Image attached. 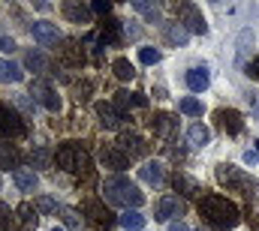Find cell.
Segmentation results:
<instances>
[{
    "label": "cell",
    "mask_w": 259,
    "mask_h": 231,
    "mask_svg": "<svg viewBox=\"0 0 259 231\" xmlns=\"http://www.w3.org/2000/svg\"><path fill=\"white\" fill-rule=\"evenodd\" d=\"M199 213H202V219H205L211 228H217V231H229L241 222L238 207H235L226 195H217V192H205V195L199 198Z\"/></svg>",
    "instance_id": "cell-1"
},
{
    "label": "cell",
    "mask_w": 259,
    "mask_h": 231,
    "mask_svg": "<svg viewBox=\"0 0 259 231\" xmlns=\"http://www.w3.org/2000/svg\"><path fill=\"white\" fill-rule=\"evenodd\" d=\"M103 198L109 201V204H115V207H139L142 201H145V195L139 192V186L124 177V174H115V177H106V183H103Z\"/></svg>",
    "instance_id": "cell-2"
},
{
    "label": "cell",
    "mask_w": 259,
    "mask_h": 231,
    "mask_svg": "<svg viewBox=\"0 0 259 231\" xmlns=\"http://www.w3.org/2000/svg\"><path fill=\"white\" fill-rule=\"evenodd\" d=\"M217 180H220L229 192H241L244 198H253L256 189H259V183L250 177V174L241 171V168H235V165H229V162L217 168Z\"/></svg>",
    "instance_id": "cell-3"
},
{
    "label": "cell",
    "mask_w": 259,
    "mask_h": 231,
    "mask_svg": "<svg viewBox=\"0 0 259 231\" xmlns=\"http://www.w3.org/2000/svg\"><path fill=\"white\" fill-rule=\"evenodd\" d=\"M55 162L69 174H78L88 168V150L78 144V141H66L58 147V153H55Z\"/></svg>",
    "instance_id": "cell-4"
},
{
    "label": "cell",
    "mask_w": 259,
    "mask_h": 231,
    "mask_svg": "<svg viewBox=\"0 0 259 231\" xmlns=\"http://www.w3.org/2000/svg\"><path fill=\"white\" fill-rule=\"evenodd\" d=\"M27 135V123L21 120V114L9 105L0 102V138H24Z\"/></svg>",
    "instance_id": "cell-5"
},
{
    "label": "cell",
    "mask_w": 259,
    "mask_h": 231,
    "mask_svg": "<svg viewBox=\"0 0 259 231\" xmlns=\"http://www.w3.org/2000/svg\"><path fill=\"white\" fill-rule=\"evenodd\" d=\"M178 21H181L190 33H208V24H205L202 12L196 9L193 3H181V6H178Z\"/></svg>",
    "instance_id": "cell-6"
},
{
    "label": "cell",
    "mask_w": 259,
    "mask_h": 231,
    "mask_svg": "<svg viewBox=\"0 0 259 231\" xmlns=\"http://www.w3.org/2000/svg\"><path fill=\"white\" fill-rule=\"evenodd\" d=\"M30 96H33V102L46 105L49 111H61V96H58L46 81H33V84H30Z\"/></svg>",
    "instance_id": "cell-7"
},
{
    "label": "cell",
    "mask_w": 259,
    "mask_h": 231,
    "mask_svg": "<svg viewBox=\"0 0 259 231\" xmlns=\"http://www.w3.org/2000/svg\"><path fill=\"white\" fill-rule=\"evenodd\" d=\"M30 36L39 42V45H58V39H61V30H58V24H52V21H33L30 24Z\"/></svg>",
    "instance_id": "cell-8"
},
{
    "label": "cell",
    "mask_w": 259,
    "mask_h": 231,
    "mask_svg": "<svg viewBox=\"0 0 259 231\" xmlns=\"http://www.w3.org/2000/svg\"><path fill=\"white\" fill-rule=\"evenodd\" d=\"M100 159H103V165L112 168V171H124V168L130 165V156L118 147V144H106L103 153H100Z\"/></svg>",
    "instance_id": "cell-9"
},
{
    "label": "cell",
    "mask_w": 259,
    "mask_h": 231,
    "mask_svg": "<svg viewBox=\"0 0 259 231\" xmlns=\"http://www.w3.org/2000/svg\"><path fill=\"white\" fill-rule=\"evenodd\" d=\"M181 213H184V204H181L175 195H166V198L157 201V219H160V222H172V219L181 216Z\"/></svg>",
    "instance_id": "cell-10"
},
{
    "label": "cell",
    "mask_w": 259,
    "mask_h": 231,
    "mask_svg": "<svg viewBox=\"0 0 259 231\" xmlns=\"http://www.w3.org/2000/svg\"><path fill=\"white\" fill-rule=\"evenodd\" d=\"M217 120H220V129H223L226 135H238V132L244 129V117L238 114L235 108H220V111H217Z\"/></svg>",
    "instance_id": "cell-11"
},
{
    "label": "cell",
    "mask_w": 259,
    "mask_h": 231,
    "mask_svg": "<svg viewBox=\"0 0 259 231\" xmlns=\"http://www.w3.org/2000/svg\"><path fill=\"white\" fill-rule=\"evenodd\" d=\"M97 117H100V123H103L106 129H118L121 120H124V114H121L112 102H97Z\"/></svg>",
    "instance_id": "cell-12"
},
{
    "label": "cell",
    "mask_w": 259,
    "mask_h": 231,
    "mask_svg": "<svg viewBox=\"0 0 259 231\" xmlns=\"http://www.w3.org/2000/svg\"><path fill=\"white\" fill-rule=\"evenodd\" d=\"M151 129H154V135H160V138H172V132L178 129V120L172 114H154Z\"/></svg>",
    "instance_id": "cell-13"
},
{
    "label": "cell",
    "mask_w": 259,
    "mask_h": 231,
    "mask_svg": "<svg viewBox=\"0 0 259 231\" xmlns=\"http://www.w3.org/2000/svg\"><path fill=\"white\" fill-rule=\"evenodd\" d=\"M64 15L69 18V21H75V24H88V21H91V6L75 3V0H66L64 3Z\"/></svg>",
    "instance_id": "cell-14"
},
{
    "label": "cell",
    "mask_w": 259,
    "mask_h": 231,
    "mask_svg": "<svg viewBox=\"0 0 259 231\" xmlns=\"http://www.w3.org/2000/svg\"><path fill=\"white\" fill-rule=\"evenodd\" d=\"M12 183H15L21 192H33L36 183H39V177H36L33 168H18V171H12Z\"/></svg>",
    "instance_id": "cell-15"
},
{
    "label": "cell",
    "mask_w": 259,
    "mask_h": 231,
    "mask_svg": "<svg viewBox=\"0 0 259 231\" xmlns=\"http://www.w3.org/2000/svg\"><path fill=\"white\" fill-rule=\"evenodd\" d=\"M118 147H121V150L127 153L130 159H136V156H142V153H145V141H142L139 135H133V132L118 138Z\"/></svg>",
    "instance_id": "cell-16"
},
{
    "label": "cell",
    "mask_w": 259,
    "mask_h": 231,
    "mask_svg": "<svg viewBox=\"0 0 259 231\" xmlns=\"http://www.w3.org/2000/svg\"><path fill=\"white\" fill-rule=\"evenodd\" d=\"M184 78H187V87H190L193 93H202V90L208 87V81H211V75H208V69H205V66H196V69H190Z\"/></svg>",
    "instance_id": "cell-17"
},
{
    "label": "cell",
    "mask_w": 259,
    "mask_h": 231,
    "mask_svg": "<svg viewBox=\"0 0 259 231\" xmlns=\"http://www.w3.org/2000/svg\"><path fill=\"white\" fill-rule=\"evenodd\" d=\"M18 162H21L18 150H15L9 141L0 138V168H12V171H18Z\"/></svg>",
    "instance_id": "cell-18"
},
{
    "label": "cell",
    "mask_w": 259,
    "mask_h": 231,
    "mask_svg": "<svg viewBox=\"0 0 259 231\" xmlns=\"http://www.w3.org/2000/svg\"><path fill=\"white\" fill-rule=\"evenodd\" d=\"M139 177H142L145 183H151V186H160V183L166 180V174H163V165H160V162H145V165L139 168Z\"/></svg>",
    "instance_id": "cell-19"
},
{
    "label": "cell",
    "mask_w": 259,
    "mask_h": 231,
    "mask_svg": "<svg viewBox=\"0 0 259 231\" xmlns=\"http://www.w3.org/2000/svg\"><path fill=\"white\" fill-rule=\"evenodd\" d=\"M175 189L184 195V198H196L202 189H199V183H196L190 174H175Z\"/></svg>",
    "instance_id": "cell-20"
},
{
    "label": "cell",
    "mask_w": 259,
    "mask_h": 231,
    "mask_svg": "<svg viewBox=\"0 0 259 231\" xmlns=\"http://www.w3.org/2000/svg\"><path fill=\"white\" fill-rule=\"evenodd\" d=\"M187 141H190V147H205V144L211 141V132H208V126L193 123V126L187 129Z\"/></svg>",
    "instance_id": "cell-21"
},
{
    "label": "cell",
    "mask_w": 259,
    "mask_h": 231,
    "mask_svg": "<svg viewBox=\"0 0 259 231\" xmlns=\"http://www.w3.org/2000/svg\"><path fill=\"white\" fill-rule=\"evenodd\" d=\"M145 105H148V99L142 93H127V90L118 93V108H124V111L127 108H145Z\"/></svg>",
    "instance_id": "cell-22"
},
{
    "label": "cell",
    "mask_w": 259,
    "mask_h": 231,
    "mask_svg": "<svg viewBox=\"0 0 259 231\" xmlns=\"http://www.w3.org/2000/svg\"><path fill=\"white\" fill-rule=\"evenodd\" d=\"M61 219H64V228H69V231H81V228H84L81 213H78V210H72V207H61Z\"/></svg>",
    "instance_id": "cell-23"
},
{
    "label": "cell",
    "mask_w": 259,
    "mask_h": 231,
    "mask_svg": "<svg viewBox=\"0 0 259 231\" xmlns=\"http://www.w3.org/2000/svg\"><path fill=\"white\" fill-rule=\"evenodd\" d=\"M21 78H24V75H21V69H18L12 60H0V81H12V84H15V81H21Z\"/></svg>",
    "instance_id": "cell-24"
},
{
    "label": "cell",
    "mask_w": 259,
    "mask_h": 231,
    "mask_svg": "<svg viewBox=\"0 0 259 231\" xmlns=\"http://www.w3.org/2000/svg\"><path fill=\"white\" fill-rule=\"evenodd\" d=\"M121 228L142 231V228H145V216H142V213H136V210H127V213L121 216Z\"/></svg>",
    "instance_id": "cell-25"
},
{
    "label": "cell",
    "mask_w": 259,
    "mask_h": 231,
    "mask_svg": "<svg viewBox=\"0 0 259 231\" xmlns=\"http://www.w3.org/2000/svg\"><path fill=\"white\" fill-rule=\"evenodd\" d=\"M112 69H115V75H118L121 81H130V78L136 75V66H133L127 57H118L115 63H112Z\"/></svg>",
    "instance_id": "cell-26"
},
{
    "label": "cell",
    "mask_w": 259,
    "mask_h": 231,
    "mask_svg": "<svg viewBox=\"0 0 259 231\" xmlns=\"http://www.w3.org/2000/svg\"><path fill=\"white\" fill-rule=\"evenodd\" d=\"M133 9H136V12H142L148 21H160V9H157L154 3H145V0H133Z\"/></svg>",
    "instance_id": "cell-27"
},
{
    "label": "cell",
    "mask_w": 259,
    "mask_h": 231,
    "mask_svg": "<svg viewBox=\"0 0 259 231\" xmlns=\"http://www.w3.org/2000/svg\"><path fill=\"white\" fill-rule=\"evenodd\" d=\"M169 39H172L175 45H184V42L190 39V30H187L181 21H175V24H169Z\"/></svg>",
    "instance_id": "cell-28"
},
{
    "label": "cell",
    "mask_w": 259,
    "mask_h": 231,
    "mask_svg": "<svg viewBox=\"0 0 259 231\" xmlns=\"http://www.w3.org/2000/svg\"><path fill=\"white\" fill-rule=\"evenodd\" d=\"M178 108H181L184 114H190V117H202V102H199V99H193V96H184Z\"/></svg>",
    "instance_id": "cell-29"
},
{
    "label": "cell",
    "mask_w": 259,
    "mask_h": 231,
    "mask_svg": "<svg viewBox=\"0 0 259 231\" xmlns=\"http://www.w3.org/2000/svg\"><path fill=\"white\" fill-rule=\"evenodd\" d=\"M24 63H27V69H33V72H46V66H49L39 51H30V54L24 57Z\"/></svg>",
    "instance_id": "cell-30"
},
{
    "label": "cell",
    "mask_w": 259,
    "mask_h": 231,
    "mask_svg": "<svg viewBox=\"0 0 259 231\" xmlns=\"http://www.w3.org/2000/svg\"><path fill=\"white\" fill-rule=\"evenodd\" d=\"M88 210L97 216V222H100V225H109V222H112V213H109V210H103V207H100V201H91V204H88Z\"/></svg>",
    "instance_id": "cell-31"
},
{
    "label": "cell",
    "mask_w": 259,
    "mask_h": 231,
    "mask_svg": "<svg viewBox=\"0 0 259 231\" xmlns=\"http://www.w3.org/2000/svg\"><path fill=\"white\" fill-rule=\"evenodd\" d=\"M139 60L145 66H154V63H160V51L157 48H139Z\"/></svg>",
    "instance_id": "cell-32"
},
{
    "label": "cell",
    "mask_w": 259,
    "mask_h": 231,
    "mask_svg": "<svg viewBox=\"0 0 259 231\" xmlns=\"http://www.w3.org/2000/svg\"><path fill=\"white\" fill-rule=\"evenodd\" d=\"M18 216H21L24 225H33V228H36V213L30 210V204H21V207H18Z\"/></svg>",
    "instance_id": "cell-33"
},
{
    "label": "cell",
    "mask_w": 259,
    "mask_h": 231,
    "mask_svg": "<svg viewBox=\"0 0 259 231\" xmlns=\"http://www.w3.org/2000/svg\"><path fill=\"white\" fill-rule=\"evenodd\" d=\"M30 159H33L36 168H46V162H49V150H46V147H36V150L30 153Z\"/></svg>",
    "instance_id": "cell-34"
},
{
    "label": "cell",
    "mask_w": 259,
    "mask_h": 231,
    "mask_svg": "<svg viewBox=\"0 0 259 231\" xmlns=\"http://www.w3.org/2000/svg\"><path fill=\"white\" fill-rule=\"evenodd\" d=\"M12 228V210L6 204H0V231H9Z\"/></svg>",
    "instance_id": "cell-35"
},
{
    "label": "cell",
    "mask_w": 259,
    "mask_h": 231,
    "mask_svg": "<svg viewBox=\"0 0 259 231\" xmlns=\"http://www.w3.org/2000/svg\"><path fill=\"white\" fill-rule=\"evenodd\" d=\"M36 207H39L42 213H55V210H58V204H55L49 195H39V198H36Z\"/></svg>",
    "instance_id": "cell-36"
},
{
    "label": "cell",
    "mask_w": 259,
    "mask_h": 231,
    "mask_svg": "<svg viewBox=\"0 0 259 231\" xmlns=\"http://www.w3.org/2000/svg\"><path fill=\"white\" fill-rule=\"evenodd\" d=\"M109 9H112L109 0H94V3H91V12H97V15H106Z\"/></svg>",
    "instance_id": "cell-37"
},
{
    "label": "cell",
    "mask_w": 259,
    "mask_h": 231,
    "mask_svg": "<svg viewBox=\"0 0 259 231\" xmlns=\"http://www.w3.org/2000/svg\"><path fill=\"white\" fill-rule=\"evenodd\" d=\"M247 75L259 81V60H250V63H247Z\"/></svg>",
    "instance_id": "cell-38"
},
{
    "label": "cell",
    "mask_w": 259,
    "mask_h": 231,
    "mask_svg": "<svg viewBox=\"0 0 259 231\" xmlns=\"http://www.w3.org/2000/svg\"><path fill=\"white\" fill-rule=\"evenodd\" d=\"M244 162H247V165H256V162H259V153H256V150H247V153H244Z\"/></svg>",
    "instance_id": "cell-39"
},
{
    "label": "cell",
    "mask_w": 259,
    "mask_h": 231,
    "mask_svg": "<svg viewBox=\"0 0 259 231\" xmlns=\"http://www.w3.org/2000/svg\"><path fill=\"white\" fill-rule=\"evenodd\" d=\"M169 231H193V228H190V225H184V222L178 219V222H172V225H169Z\"/></svg>",
    "instance_id": "cell-40"
},
{
    "label": "cell",
    "mask_w": 259,
    "mask_h": 231,
    "mask_svg": "<svg viewBox=\"0 0 259 231\" xmlns=\"http://www.w3.org/2000/svg\"><path fill=\"white\" fill-rule=\"evenodd\" d=\"M0 48H3V51H15V42H12V39H0Z\"/></svg>",
    "instance_id": "cell-41"
},
{
    "label": "cell",
    "mask_w": 259,
    "mask_h": 231,
    "mask_svg": "<svg viewBox=\"0 0 259 231\" xmlns=\"http://www.w3.org/2000/svg\"><path fill=\"white\" fill-rule=\"evenodd\" d=\"M52 231H64V228H61V225H55V228H52Z\"/></svg>",
    "instance_id": "cell-42"
},
{
    "label": "cell",
    "mask_w": 259,
    "mask_h": 231,
    "mask_svg": "<svg viewBox=\"0 0 259 231\" xmlns=\"http://www.w3.org/2000/svg\"><path fill=\"white\" fill-rule=\"evenodd\" d=\"M256 153H259V141H256Z\"/></svg>",
    "instance_id": "cell-43"
}]
</instances>
